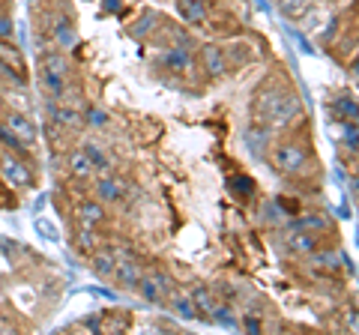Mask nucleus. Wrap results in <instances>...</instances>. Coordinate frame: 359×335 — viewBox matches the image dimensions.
I'll return each mask as SVG.
<instances>
[{"label": "nucleus", "instance_id": "obj_1", "mask_svg": "<svg viewBox=\"0 0 359 335\" xmlns=\"http://www.w3.org/2000/svg\"><path fill=\"white\" fill-rule=\"evenodd\" d=\"M302 117V105L297 93L282 84H264L255 96V123L266 129H287Z\"/></svg>", "mask_w": 359, "mask_h": 335}, {"label": "nucleus", "instance_id": "obj_2", "mask_svg": "<svg viewBox=\"0 0 359 335\" xmlns=\"http://www.w3.org/2000/svg\"><path fill=\"white\" fill-rule=\"evenodd\" d=\"M311 162V153L302 147V144H294V141H285L276 147V171H282L287 177H297L309 168Z\"/></svg>", "mask_w": 359, "mask_h": 335}, {"label": "nucleus", "instance_id": "obj_3", "mask_svg": "<svg viewBox=\"0 0 359 335\" xmlns=\"http://www.w3.org/2000/svg\"><path fill=\"white\" fill-rule=\"evenodd\" d=\"M0 177L6 180V186L13 189H30L33 186V171L27 162H21L18 156L4 153L0 156Z\"/></svg>", "mask_w": 359, "mask_h": 335}, {"label": "nucleus", "instance_id": "obj_4", "mask_svg": "<svg viewBox=\"0 0 359 335\" xmlns=\"http://www.w3.org/2000/svg\"><path fill=\"white\" fill-rule=\"evenodd\" d=\"M42 84L48 87V93L60 96L66 87V60L60 54H45L42 57Z\"/></svg>", "mask_w": 359, "mask_h": 335}, {"label": "nucleus", "instance_id": "obj_5", "mask_svg": "<svg viewBox=\"0 0 359 335\" xmlns=\"http://www.w3.org/2000/svg\"><path fill=\"white\" fill-rule=\"evenodd\" d=\"M138 287H141V294L147 296V303H165L174 290V282L165 273H144Z\"/></svg>", "mask_w": 359, "mask_h": 335}, {"label": "nucleus", "instance_id": "obj_6", "mask_svg": "<svg viewBox=\"0 0 359 335\" xmlns=\"http://www.w3.org/2000/svg\"><path fill=\"white\" fill-rule=\"evenodd\" d=\"M141 275H144L141 264L135 261L129 252H117V266H114V275H111V278H114L120 287H138Z\"/></svg>", "mask_w": 359, "mask_h": 335}, {"label": "nucleus", "instance_id": "obj_7", "mask_svg": "<svg viewBox=\"0 0 359 335\" xmlns=\"http://www.w3.org/2000/svg\"><path fill=\"white\" fill-rule=\"evenodd\" d=\"M4 126L13 132V138L21 144V147H33V144H36V126L30 123V117L18 114V111H9L4 117Z\"/></svg>", "mask_w": 359, "mask_h": 335}, {"label": "nucleus", "instance_id": "obj_8", "mask_svg": "<svg viewBox=\"0 0 359 335\" xmlns=\"http://www.w3.org/2000/svg\"><path fill=\"white\" fill-rule=\"evenodd\" d=\"M0 63L6 66L9 72H15V78L21 84L27 81V69H25V57H21V51L13 46V42H6V36H0Z\"/></svg>", "mask_w": 359, "mask_h": 335}, {"label": "nucleus", "instance_id": "obj_9", "mask_svg": "<svg viewBox=\"0 0 359 335\" xmlns=\"http://www.w3.org/2000/svg\"><path fill=\"white\" fill-rule=\"evenodd\" d=\"M311 258H314V266H320V270H327V273H335V270H351V258L341 252V249H323L318 252L314 249L311 252Z\"/></svg>", "mask_w": 359, "mask_h": 335}, {"label": "nucleus", "instance_id": "obj_10", "mask_svg": "<svg viewBox=\"0 0 359 335\" xmlns=\"http://www.w3.org/2000/svg\"><path fill=\"white\" fill-rule=\"evenodd\" d=\"M285 242H287V249L294 252V254H311L314 249H318V237L314 233H309V231H299V228H294L285 237Z\"/></svg>", "mask_w": 359, "mask_h": 335}, {"label": "nucleus", "instance_id": "obj_11", "mask_svg": "<svg viewBox=\"0 0 359 335\" xmlns=\"http://www.w3.org/2000/svg\"><path fill=\"white\" fill-rule=\"evenodd\" d=\"M177 13L189 25H204L207 18V4L204 0H177Z\"/></svg>", "mask_w": 359, "mask_h": 335}, {"label": "nucleus", "instance_id": "obj_12", "mask_svg": "<svg viewBox=\"0 0 359 335\" xmlns=\"http://www.w3.org/2000/svg\"><path fill=\"white\" fill-rule=\"evenodd\" d=\"M78 221H81V228H99L105 221V207L99 200H84L78 207Z\"/></svg>", "mask_w": 359, "mask_h": 335}, {"label": "nucleus", "instance_id": "obj_13", "mask_svg": "<svg viewBox=\"0 0 359 335\" xmlns=\"http://www.w3.org/2000/svg\"><path fill=\"white\" fill-rule=\"evenodd\" d=\"M189 296H192V303H195V308H198V315H201V317H207V320H212L216 308L222 306V303H216V296H212V290H210V287H195Z\"/></svg>", "mask_w": 359, "mask_h": 335}, {"label": "nucleus", "instance_id": "obj_14", "mask_svg": "<svg viewBox=\"0 0 359 335\" xmlns=\"http://www.w3.org/2000/svg\"><path fill=\"white\" fill-rule=\"evenodd\" d=\"M332 117L335 120H347V123H359V102L353 96H335V102H332Z\"/></svg>", "mask_w": 359, "mask_h": 335}, {"label": "nucleus", "instance_id": "obj_15", "mask_svg": "<svg viewBox=\"0 0 359 335\" xmlns=\"http://www.w3.org/2000/svg\"><path fill=\"white\" fill-rule=\"evenodd\" d=\"M96 195L99 200H108V204H114V200H120L123 195H126V183L117 180V177H102L96 186Z\"/></svg>", "mask_w": 359, "mask_h": 335}, {"label": "nucleus", "instance_id": "obj_16", "mask_svg": "<svg viewBox=\"0 0 359 335\" xmlns=\"http://www.w3.org/2000/svg\"><path fill=\"white\" fill-rule=\"evenodd\" d=\"M201 60H204V69L210 75H224V69H228V60H224V54L219 46H204L201 48Z\"/></svg>", "mask_w": 359, "mask_h": 335}, {"label": "nucleus", "instance_id": "obj_17", "mask_svg": "<svg viewBox=\"0 0 359 335\" xmlns=\"http://www.w3.org/2000/svg\"><path fill=\"white\" fill-rule=\"evenodd\" d=\"M69 174L75 180H90L93 177V159L87 156V150H75L69 156Z\"/></svg>", "mask_w": 359, "mask_h": 335}, {"label": "nucleus", "instance_id": "obj_18", "mask_svg": "<svg viewBox=\"0 0 359 335\" xmlns=\"http://www.w3.org/2000/svg\"><path fill=\"white\" fill-rule=\"evenodd\" d=\"M114 266H117V252L114 249H99V252H93V270L102 275V278L114 275Z\"/></svg>", "mask_w": 359, "mask_h": 335}, {"label": "nucleus", "instance_id": "obj_19", "mask_svg": "<svg viewBox=\"0 0 359 335\" xmlns=\"http://www.w3.org/2000/svg\"><path fill=\"white\" fill-rule=\"evenodd\" d=\"M171 306H174V311L183 320H198L201 315H198V308H195V303H192V296H186V294H174L171 296Z\"/></svg>", "mask_w": 359, "mask_h": 335}, {"label": "nucleus", "instance_id": "obj_20", "mask_svg": "<svg viewBox=\"0 0 359 335\" xmlns=\"http://www.w3.org/2000/svg\"><path fill=\"white\" fill-rule=\"evenodd\" d=\"M54 120H57L60 126H66V129H78V126H84V114H81L78 108H69V105H63V108L54 111Z\"/></svg>", "mask_w": 359, "mask_h": 335}, {"label": "nucleus", "instance_id": "obj_21", "mask_svg": "<svg viewBox=\"0 0 359 335\" xmlns=\"http://www.w3.org/2000/svg\"><path fill=\"white\" fill-rule=\"evenodd\" d=\"M269 132L273 129H266V126H255L249 129V135H245V144H249V150L261 156L266 150V144H269Z\"/></svg>", "mask_w": 359, "mask_h": 335}, {"label": "nucleus", "instance_id": "obj_22", "mask_svg": "<svg viewBox=\"0 0 359 335\" xmlns=\"http://www.w3.org/2000/svg\"><path fill=\"white\" fill-rule=\"evenodd\" d=\"M162 63L168 66V69H177V72H180V69H192V57H189V51L180 48V46L168 51Z\"/></svg>", "mask_w": 359, "mask_h": 335}, {"label": "nucleus", "instance_id": "obj_23", "mask_svg": "<svg viewBox=\"0 0 359 335\" xmlns=\"http://www.w3.org/2000/svg\"><path fill=\"white\" fill-rule=\"evenodd\" d=\"M299 231H309V233H323L327 231V219H323L320 213H306V216H299L297 219V225Z\"/></svg>", "mask_w": 359, "mask_h": 335}, {"label": "nucleus", "instance_id": "obj_24", "mask_svg": "<svg viewBox=\"0 0 359 335\" xmlns=\"http://www.w3.org/2000/svg\"><path fill=\"white\" fill-rule=\"evenodd\" d=\"M228 186L237 198H252L255 195V183H252V177H245V174H233L228 180Z\"/></svg>", "mask_w": 359, "mask_h": 335}, {"label": "nucleus", "instance_id": "obj_25", "mask_svg": "<svg viewBox=\"0 0 359 335\" xmlns=\"http://www.w3.org/2000/svg\"><path fill=\"white\" fill-rule=\"evenodd\" d=\"M278 9L287 18H302L311 9V0H278Z\"/></svg>", "mask_w": 359, "mask_h": 335}, {"label": "nucleus", "instance_id": "obj_26", "mask_svg": "<svg viewBox=\"0 0 359 335\" xmlns=\"http://www.w3.org/2000/svg\"><path fill=\"white\" fill-rule=\"evenodd\" d=\"M54 36L60 39V46H75V30L66 18H60L57 25H54Z\"/></svg>", "mask_w": 359, "mask_h": 335}, {"label": "nucleus", "instance_id": "obj_27", "mask_svg": "<svg viewBox=\"0 0 359 335\" xmlns=\"http://www.w3.org/2000/svg\"><path fill=\"white\" fill-rule=\"evenodd\" d=\"M33 228H36V233H42V240H48V242L57 240V228H54L48 219H36L33 221Z\"/></svg>", "mask_w": 359, "mask_h": 335}, {"label": "nucleus", "instance_id": "obj_28", "mask_svg": "<svg viewBox=\"0 0 359 335\" xmlns=\"http://www.w3.org/2000/svg\"><path fill=\"white\" fill-rule=\"evenodd\" d=\"M78 252L93 254V228H81V231H78Z\"/></svg>", "mask_w": 359, "mask_h": 335}, {"label": "nucleus", "instance_id": "obj_29", "mask_svg": "<svg viewBox=\"0 0 359 335\" xmlns=\"http://www.w3.org/2000/svg\"><path fill=\"white\" fill-rule=\"evenodd\" d=\"M153 25H156V15H153V13H144L141 21H138V25H135L129 33H132V36H144V33H147Z\"/></svg>", "mask_w": 359, "mask_h": 335}, {"label": "nucleus", "instance_id": "obj_30", "mask_svg": "<svg viewBox=\"0 0 359 335\" xmlns=\"http://www.w3.org/2000/svg\"><path fill=\"white\" fill-rule=\"evenodd\" d=\"M87 123H90V126H105V114L99 108H93V111H90V117H87Z\"/></svg>", "mask_w": 359, "mask_h": 335}, {"label": "nucleus", "instance_id": "obj_31", "mask_svg": "<svg viewBox=\"0 0 359 335\" xmlns=\"http://www.w3.org/2000/svg\"><path fill=\"white\" fill-rule=\"evenodd\" d=\"M344 323H347V329H351V332H359V311H351Z\"/></svg>", "mask_w": 359, "mask_h": 335}, {"label": "nucleus", "instance_id": "obj_32", "mask_svg": "<svg viewBox=\"0 0 359 335\" xmlns=\"http://www.w3.org/2000/svg\"><path fill=\"white\" fill-rule=\"evenodd\" d=\"M243 327L249 329V332H261V320H257V317H245V320H243Z\"/></svg>", "mask_w": 359, "mask_h": 335}, {"label": "nucleus", "instance_id": "obj_33", "mask_svg": "<svg viewBox=\"0 0 359 335\" xmlns=\"http://www.w3.org/2000/svg\"><path fill=\"white\" fill-rule=\"evenodd\" d=\"M13 33V21L9 18H0V36H9Z\"/></svg>", "mask_w": 359, "mask_h": 335}, {"label": "nucleus", "instance_id": "obj_34", "mask_svg": "<svg viewBox=\"0 0 359 335\" xmlns=\"http://www.w3.org/2000/svg\"><path fill=\"white\" fill-rule=\"evenodd\" d=\"M105 6H108V9H117V6H120V0H105Z\"/></svg>", "mask_w": 359, "mask_h": 335}]
</instances>
